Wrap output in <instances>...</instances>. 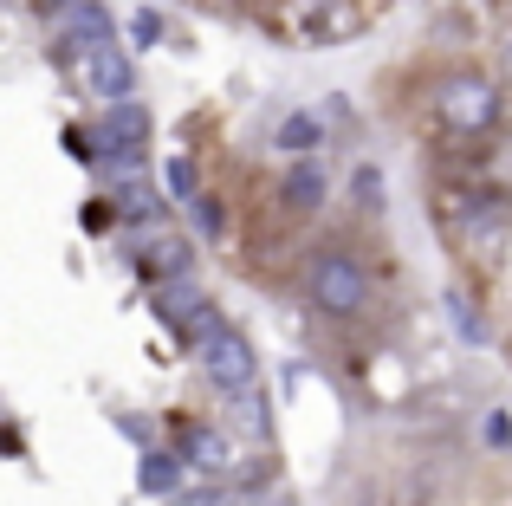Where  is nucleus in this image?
Wrapping results in <instances>:
<instances>
[{
	"instance_id": "nucleus-6",
	"label": "nucleus",
	"mask_w": 512,
	"mask_h": 506,
	"mask_svg": "<svg viewBox=\"0 0 512 506\" xmlns=\"http://www.w3.org/2000/svg\"><path fill=\"white\" fill-rule=\"evenodd\" d=\"M156 312H163V325L175 331V338H188V344H201L214 325H221V312H214V299L195 286V279H163V292H156Z\"/></svg>"
},
{
	"instance_id": "nucleus-7",
	"label": "nucleus",
	"mask_w": 512,
	"mask_h": 506,
	"mask_svg": "<svg viewBox=\"0 0 512 506\" xmlns=\"http://www.w3.org/2000/svg\"><path fill=\"white\" fill-rule=\"evenodd\" d=\"M98 143H104V150H111L117 176H130V169L143 163V150H150V111H143L137 98H117V104H104Z\"/></svg>"
},
{
	"instance_id": "nucleus-9",
	"label": "nucleus",
	"mask_w": 512,
	"mask_h": 506,
	"mask_svg": "<svg viewBox=\"0 0 512 506\" xmlns=\"http://www.w3.org/2000/svg\"><path fill=\"white\" fill-rule=\"evenodd\" d=\"M59 39H78V46H111L117 26L104 13V0H65L59 7Z\"/></svg>"
},
{
	"instance_id": "nucleus-5",
	"label": "nucleus",
	"mask_w": 512,
	"mask_h": 506,
	"mask_svg": "<svg viewBox=\"0 0 512 506\" xmlns=\"http://www.w3.org/2000/svg\"><path fill=\"white\" fill-rule=\"evenodd\" d=\"M448 221L461 228V241L467 253H500L506 247V228H512V208H506V195H448Z\"/></svg>"
},
{
	"instance_id": "nucleus-17",
	"label": "nucleus",
	"mask_w": 512,
	"mask_h": 506,
	"mask_svg": "<svg viewBox=\"0 0 512 506\" xmlns=\"http://www.w3.org/2000/svg\"><path fill=\"white\" fill-rule=\"evenodd\" d=\"M195 221L208 234H221V202H214V195H201V202H195Z\"/></svg>"
},
{
	"instance_id": "nucleus-12",
	"label": "nucleus",
	"mask_w": 512,
	"mask_h": 506,
	"mask_svg": "<svg viewBox=\"0 0 512 506\" xmlns=\"http://www.w3.org/2000/svg\"><path fill=\"white\" fill-rule=\"evenodd\" d=\"M137 481H143V494H175V487H182V455L150 448V455H143V468H137Z\"/></svg>"
},
{
	"instance_id": "nucleus-19",
	"label": "nucleus",
	"mask_w": 512,
	"mask_h": 506,
	"mask_svg": "<svg viewBox=\"0 0 512 506\" xmlns=\"http://www.w3.org/2000/svg\"><path fill=\"white\" fill-rule=\"evenodd\" d=\"M454 325H461V331H467V338H487V325H480V318H474V312H467V305H454Z\"/></svg>"
},
{
	"instance_id": "nucleus-4",
	"label": "nucleus",
	"mask_w": 512,
	"mask_h": 506,
	"mask_svg": "<svg viewBox=\"0 0 512 506\" xmlns=\"http://www.w3.org/2000/svg\"><path fill=\"white\" fill-rule=\"evenodd\" d=\"M195 351H201V370L214 377V390H227V396H247L253 377H260V357H253V344L234 325H214Z\"/></svg>"
},
{
	"instance_id": "nucleus-14",
	"label": "nucleus",
	"mask_w": 512,
	"mask_h": 506,
	"mask_svg": "<svg viewBox=\"0 0 512 506\" xmlns=\"http://www.w3.org/2000/svg\"><path fill=\"white\" fill-rule=\"evenodd\" d=\"M143 266H150L156 279H182L188 273V247L175 241V234H169V241H150V260H143Z\"/></svg>"
},
{
	"instance_id": "nucleus-8",
	"label": "nucleus",
	"mask_w": 512,
	"mask_h": 506,
	"mask_svg": "<svg viewBox=\"0 0 512 506\" xmlns=\"http://www.w3.org/2000/svg\"><path fill=\"white\" fill-rule=\"evenodd\" d=\"M292 26H299V39H318V46H331V39H350L363 26L357 0H292Z\"/></svg>"
},
{
	"instance_id": "nucleus-2",
	"label": "nucleus",
	"mask_w": 512,
	"mask_h": 506,
	"mask_svg": "<svg viewBox=\"0 0 512 506\" xmlns=\"http://www.w3.org/2000/svg\"><path fill=\"white\" fill-rule=\"evenodd\" d=\"M435 111H441V124H448V130L480 137V130L500 124V91H493V78H480V72H454V78H441Z\"/></svg>"
},
{
	"instance_id": "nucleus-13",
	"label": "nucleus",
	"mask_w": 512,
	"mask_h": 506,
	"mask_svg": "<svg viewBox=\"0 0 512 506\" xmlns=\"http://www.w3.org/2000/svg\"><path fill=\"white\" fill-rule=\"evenodd\" d=\"M182 461H188V468H201V474H221L227 468V442L214 429H188L182 435Z\"/></svg>"
},
{
	"instance_id": "nucleus-3",
	"label": "nucleus",
	"mask_w": 512,
	"mask_h": 506,
	"mask_svg": "<svg viewBox=\"0 0 512 506\" xmlns=\"http://www.w3.org/2000/svg\"><path fill=\"white\" fill-rule=\"evenodd\" d=\"M59 52H65V65H72V78L91 91V98H104V104H117V98H130V85H137V72H130V59H124V46H78V39H59Z\"/></svg>"
},
{
	"instance_id": "nucleus-1",
	"label": "nucleus",
	"mask_w": 512,
	"mask_h": 506,
	"mask_svg": "<svg viewBox=\"0 0 512 506\" xmlns=\"http://www.w3.org/2000/svg\"><path fill=\"white\" fill-rule=\"evenodd\" d=\"M312 305L331 318H357L370 305V273H363L357 253H344V247L312 253Z\"/></svg>"
},
{
	"instance_id": "nucleus-16",
	"label": "nucleus",
	"mask_w": 512,
	"mask_h": 506,
	"mask_svg": "<svg viewBox=\"0 0 512 506\" xmlns=\"http://www.w3.org/2000/svg\"><path fill=\"white\" fill-rule=\"evenodd\" d=\"M130 33H137V46H156V39H163V20H156V13L143 7L137 20H130Z\"/></svg>"
},
{
	"instance_id": "nucleus-15",
	"label": "nucleus",
	"mask_w": 512,
	"mask_h": 506,
	"mask_svg": "<svg viewBox=\"0 0 512 506\" xmlns=\"http://www.w3.org/2000/svg\"><path fill=\"white\" fill-rule=\"evenodd\" d=\"M312 143H318V117H286V124H279V150L305 156Z\"/></svg>"
},
{
	"instance_id": "nucleus-11",
	"label": "nucleus",
	"mask_w": 512,
	"mask_h": 506,
	"mask_svg": "<svg viewBox=\"0 0 512 506\" xmlns=\"http://www.w3.org/2000/svg\"><path fill=\"white\" fill-rule=\"evenodd\" d=\"M111 195H117V215H130V221H156L163 215V202H156V189L143 176H117Z\"/></svg>"
},
{
	"instance_id": "nucleus-18",
	"label": "nucleus",
	"mask_w": 512,
	"mask_h": 506,
	"mask_svg": "<svg viewBox=\"0 0 512 506\" xmlns=\"http://www.w3.org/2000/svg\"><path fill=\"white\" fill-rule=\"evenodd\" d=\"M357 195H363V202H376V195H383V176H376V169H357Z\"/></svg>"
},
{
	"instance_id": "nucleus-10",
	"label": "nucleus",
	"mask_w": 512,
	"mask_h": 506,
	"mask_svg": "<svg viewBox=\"0 0 512 506\" xmlns=\"http://www.w3.org/2000/svg\"><path fill=\"white\" fill-rule=\"evenodd\" d=\"M279 195H286L292 215H312V208L325 202V169H318L312 156H299V163L286 169V182H279Z\"/></svg>"
}]
</instances>
